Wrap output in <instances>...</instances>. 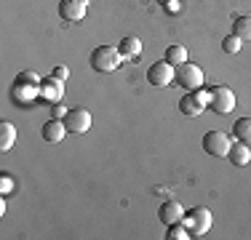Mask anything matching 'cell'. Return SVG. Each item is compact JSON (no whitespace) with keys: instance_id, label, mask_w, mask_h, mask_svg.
Returning a JSON list of instances; mask_svg holds the SVG:
<instances>
[{"instance_id":"cell-14","label":"cell","mask_w":251,"mask_h":240,"mask_svg":"<svg viewBox=\"0 0 251 240\" xmlns=\"http://www.w3.org/2000/svg\"><path fill=\"white\" fill-rule=\"evenodd\" d=\"M230 163L232 166H238V168H243V166H249L251 163V147L249 144H243V142H232V147H230Z\"/></svg>"},{"instance_id":"cell-20","label":"cell","mask_w":251,"mask_h":240,"mask_svg":"<svg viewBox=\"0 0 251 240\" xmlns=\"http://www.w3.org/2000/svg\"><path fill=\"white\" fill-rule=\"evenodd\" d=\"M169 238L171 240H184V238H193V235H190L184 221H176V224H169Z\"/></svg>"},{"instance_id":"cell-17","label":"cell","mask_w":251,"mask_h":240,"mask_svg":"<svg viewBox=\"0 0 251 240\" xmlns=\"http://www.w3.org/2000/svg\"><path fill=\"white\" fill-rule=\"evenodd\" d=\"M232 136H235L238 142H243V144L251 147V118L235 120V125H232Z\"/></svg>"},{"instance_id":"cell-1","label":"cell","mask_w":251,"mask_h":240,"mask_svg":"<svg viewBox=\"0 0 251 240\" xmlns=\"http://www.w3.org/2000/svg\"><path fill=\"white\" fill-rule=\"evenodd\" d=\"M126 62L118 46H97L91 51V70L94 72H115Z\"/></svg>"},{"instance_id":"cell-24","label":"cell","mask_w":251,"mask_h":240,"mask_svg":"<svg viewBox=\"0 0 251 240\" xmlns=\"http://www.w3.org/2000/svg\"><path fill=\"white\" fill-rule=\"evenodd\" d=\"M51 75L56 77V80H67V77H70V70L64 67V64H56V67L51 70Z\"/></svg>"},{"instance_id":"cell-12","label":"cell","mask_w":251,"mask_h":240,"mask_svg":"<svg viewBox=\"0 0 251 240\" xmlns=\"http://www.w3.org/2000/svg\"><path fill=\"white\" fill-rule=\"evenodd\" d=\"M64 134H70V131H67V125H64V120H59V118L46 120L43 128H40V136H43V142H49V144H59L64 139Z\"/></svg>"},{"instance_id":"cell-11","label":"cell","mask_w":251,"mask_h":240,"mask_svg":"<svg viewBox=\"0 0 251 240\" xmlns=\"http://www.w3.org/2000/svg\"><path fill=\"white\" fill-rule=\"evenodd\" d=\"M64 96V80H56L53 75L43 77V83H40V99L49 101V104H56V101H62Z\"/></svg>"},{"instance_id":"cell-5","label":"cell","mask_w":251,"mask_h":240,"mask_svg":"<svg viewBox=\"0 0 251 240\" xmlns=\"http://www.w3.org/2000/svg\"><path fill=\"white\" fill-rule=\"evenodd\" d=\"M176 83L184 91H201L203 88V70L193 62H184L176 67Z\"/></svg>"},{"instance_id":"cell-2","label":"cell","mask_w":251,"mask_h":240,"mask_svg":"<svg viewBox=\"0 0 251 240\" xmlns=\"http://www.w3.org/2000/svg\"><path fill=\"white\" fill-rule=\"evenodd\" d=\"M184 224H187V230H190V235H193V238L208 235V230H211V211H208L206 206L190 208V211L184 214Z\"/></svg>"},{"instance_id":"cell-10","label":"cell","mask_w":251,"mask_h":240,"mask_svg":"<svg viewBox=\"0 0 251 240\" xmlns=\"http://www.w3.org/2000/svg\"><path fill=\"white\" fill-rule=\"evenodd\" d=\"M11 99H14L16 104L27 107V104H32L35 99H40V86H35V83L14 80V88H11Z\"/></svg>"},{"instance_id":"cell-6","label":"cell","mask_w":251,"mask_h":240,"mask_svg":"<svg viewBox=\"0 0 251 240\" xmlns=\"http://www.w3.org/2000/svg\"><path fill=\"white\" fill-rule=\"evenodd\" d=\"M208 110V91H187L179 101V112L187 118H198Z\"/></svg>"},{"instance_id":"cell-23","label":"cell","mask_w":251,"mask_h":240,"mask_svg":"<svg viewBox=\"0 0 251 240\" xmlns=\"http://www.w3.org/2000/svg\"><path fill=\"white\" fill-rule=\"evenodd\" d=\"M11 192H14V179L8 176V173H3V176H0V195H11Z\"/></svg>"},{"instance_id":"cell-16","label":"cell","mask_w":251,"mask_h":240,"mask_svg":"<svg viewBox=\"0 0 251 240\" xmlns=\"http://www.w3.org/2000/svg\"><path fill=\"white\" fill-rule=\"evenodd\" d=\"M118 48H121L123 59L128 62V59H136V56L142 53V40L134 38V35H128V38H123L121 43H118Z\"/></svg>"},{"instance_id":"cell-13","label":"cell","mask_w":251,"mask_h":240,"mask_svg":"<svg viewBox=\"0 0 251 240\" xmlns=\"http://www.w3.org/2000/svg\"><path fill=\"white\" fill-rule=\"evenodd\" d=\"M184 214H187V211L182 208V203L166 200L163 206H160V211H158V219L169 227V224H176V221H184Z\"/></svg>"},{"instance_id":"cell-18","label":"cell","mask_w":251,"mask_h":240,"mask_svg":"<svg viewBox=\"0 0 251 240\" xmlns=\"http://www.w3.org/2000/svg\"><path fill=\"white\" fill-rule=\"evenodd\" d=\"M163 59H166L169 64H174V67H179V64L187 62V48L179 46V43H174V46L166 48V56H163Z\"/></svg>"},{"instance_id":"cell-25","label":"cell","mask_w":251,"mask_h":240,"mask_svg":"<svg viewBox=\"0 0 251 240\" xmlns=\"http://www.w3.org/2000/svg\"><path fill=\"white\" fill-rule=\"evenodd\" d=\"M70 110H64L62 107V101H56V104H51V115L53 118H59V120H64V115H67Z\"/></svg>"},{"instance_id":"cell-21","label":"cell","mask_w":251,"mask_h":240,"mask_svg":"<svg viewBox=\"0 0 251 240\" xmlns=\"http://www.w3.org/2000/svg\"><path fill=\"white\" fill-rule=\"evenodd\" d=\"M241 46H243V40L238 38V35H227V38L222 40V51L225 53H238V51H241Z\"/></svg>"},{"instance_id":"cell-19","label":"cell","mask_w":251,"mask_h":240,"mask_svg":"<svg viewBox=\"0 0 251 240\" xmlns=\"http://www.w3.org/2000/svg\"><path fill=\"white\" fill-rule=\"evenodd\" d=\"M232 35H238L241 40H251V16H238L232 22Z\"/></svg>"},{"instance_id":"cell-7","label":"cell","mask_w":251,"mask_h":240,"mask_svg":"<svg viewBox=\"0 0 251 240\" xmlns=\"http://www.w3.org/2000/svg\"><path fill=\"white\" fill-rule=\"evenodd\" d=\"M230 136L222 134V131H208L206 136H203V149H206L208 155H214V158H227L230 155Z\"/></svg>"},{"instance_id":"cell-22","label":"cell","mask_w":251,"mask_h":240,"mask_svg":"<svg viewBox=\"0 0 251 240\" xmlns=\"http://www.w3.org/2000/svg\"><path fill=\"white\" fill-rule=\"evenodd\" d=\"M16 80H22V83H35V86H40V83H43V77H40L38 72H32V70H25V72H19V75H16Z\"/></svg>"},{"instance_id":"cell-8","label":"cell","mask_w":251,"mask_h":240,"mask_svg":"<svg viewBox=\"0 0 251 240\" xmlns=\"http://www.w3.org/2000/svg\"><path fill=\"white\" fill-rule=\"evenodd\" d=\"M64 125H67L70 134H86L91 128V112L83 110V107H73V110L64 115Z\"/></svg>"},{"instance_id":"cell-9","label":"cell","mask_w":251,"mask_h":240,"mask_svg":"<svg viewBox=\"0 0 251 240\" xmlns=\"http://www.w3.org/2000/svg\"><path fill=\"white\" fill-rule=\"evenodd\" d=\"M86 11H88V0H62L59 3V16L73 24L86 19Z\"/></svg>"},{"instance_id":"cell-3","label":"cell","mask_w":251,"mask_h":240,"mask_svg":"<svg viewBox=\"0 0 251 240\" xmlns=\"http://www.w3.org/2000/svg\"><path fill=\"white\" fill-rule=\"evenodd\" d=\"M208 110L217 115H230L235 110V94L227 86H214L208 88Z\"/></svg>"},{"instance_id":"cell-26","label":"cell","mask_w":251,"mask_h":240,"mask_svg":"<svg viewBox=\"0 0 251 240\" xmlns=\"http://www.w3.org/2000/svg\"><path fill=\"white\" fill-rule=\"evenodd\" d=\"M160 5H169V3H174V0H158Z\"/></svg>"},{"instance_id":"cell-4","label":"cell","mask_w":251,"mask_h":240,"mask_svg":"<svg viewBox=\"0 0 251 240\" xmlns=\"http://www.w3.org/2000/svg\"><path fill=\"white\" fill-rule=\"evenodd\" d=\"M147 80H150V86H155V88H169L171 83L176 80V67L169 64L166 59H160V62L150 64V70H147Z\"/></svg>"},{"instance_id":"cell-15","label":"cell","mask_w":251,"mask_h":240,"mask_svg":"<svg viewBox=\"0 0 251 240\" xmlns=\"http://www.w3.org/2000/svg\"><path fill=\"white\" fill-rule=\"evenodd\" d=\"M14 144H16V125L3 120L0 123V152H8Z\"/></svg>"}]
</instances>
